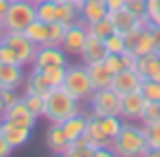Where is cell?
Listing matches in <instances>:
<instances>
[{
  "label": "cell",
  "mask_w": 160,
  "mask_h": 157,
  "mask_svg": "<svg viewBox=\"0 0 160 157\" xmlns=\"http://www.w3.org/2000/svg\"><path fill=\"white\" fill-rule=\"evenodd\" d=\"M80 113V101L61 84L54 87L45 94V115L42 117L50 124H61L64 120H68L71 115Z\"/></svg>",
  "instance_id": "obj_1"
},
{
  "label": "cell",
  "mask_w": 160,
  "mask_h": 157,
  "mask_svg": "<svg viewBox=\"0 0 160 157\" xmlns=\"http://www.w3.org/2000/svg\"><path fill=\"white\" fill-rule=\"evenodd\" d=\"M111 150L118 157H148V155H153L148 143H146L144 127H134L130 122L122 124V129H120L118 138L113 141Z\"/></svg>",
  "instance_id": "obj_2"
},
{
  "label": "cell",
  "mask_w": 160,
  "mask_h": 157,
  "mask_svg": "<svg viewBox=\"0 0 160 157\" xmlns=\"http://www.w3.org/2000/svg\"><path fill=\"white\" fill-rule=\"evenodd\" d=\"M35 21V5L31 0H17V2H10L5 17H2V26H5L7 33H24L31 24Z\"/></svg>",
  "instance_id": "obj_3"
},
{
  "label": "cell",
  "mask_w": 160,
  "mask_h": 157,
  "mask_svg": "<svg viewBox=\"0 0 160 157\" xmlns=\"http://www.w3.org/2000/svg\"><path fill=\"white\" fill-rule=\"evenodd\" d=\"M64 87L78 98L80 103H87V98L94 92V84L90 80L87 66H66V78H64Z\"/></svg>",
  "instance_id": "obj_4"
},
{
  "label": "cell",
  "mask_w": 160,
  "mask_h": 157,
  "mask_svg": "<svg viewBox=\"0 0 160 157\" xmlns=\"http://www.w3.org/2000/svg\"><path fill=\"white\" fill-rule=\"evenodd\" d=\"M90 106V117H101V115H120V94L111 87L94 89L92 96L87 98Z\"/></svg>",
  "instance_id": "obj_5"
},
{
  "label": "cell",
  "mask_w": 160,
  "mask_h": 157,
  "mask_svg": "<svg viewBox=\"0 0 160 157\" xmlns=\"http://www.w3.org/2000/svg\"><path fill=\"white\" fill-rule=\"evenodd\" d=\"M0 42L10 45V47L14 49V54H17V59H19L21 66H33V59H35V54H38V45L26 38V33H19V31L5 33V38L0 40Z\"/></svg>",
  "instance_id": "obj_6"
},
{
  "label": "cell",
  "mask_w": 160,
  "mask_h": 157,
  "mask_svg": "<svg viewBox=\"0 0 160 157\" xmlns=\"http://www.w3.org/2000/svg\"><path fill=\"white\" fill-rule=\"evenodd\" d=\"M90 35V26L85 21H75V24L66 26V33H64V40H61V49L71 56H80L82 47H85V40Z\"/></svg>",
  "instance_id": "obj_7"
},
{
  "label": "cell",
  "mask_w": 160,
  "mask_h": 157,
  "mask_svg": "<svg viewBox=\"0 0 160 157\" xmlns=\"http://www.w3.org/2000/svg\"><path fill=\"white\" fill-rule=\"evenodd\" d=\"M66 56L68 54L59 45H42V47H38V54L33 59V68L45 70V68H52V66H68Z\"/></svg>",
  "instance_id": "obj_8"
},
{
  "label": "cell",
  "mask_w": 160,
  "mask_h": 157,
  "mask_svg": "<svg viewBox=\"0 0 160 157\" xmlns=\"http://www.w3.org/2000/svg\"><path fill=\"white\" fill-rule=\"evenodd\" d=\"M125 42H127V49L134 56H144L148 52H153V31H151V26L134 28L132 33L125 35Z\"/></svg>",
  "instance_id": "obj_9"
},
{
  "label": "cell",
  "mask_w": 160,
  "mask_h": 157,
  "mask_svg": "<svg viewBox=\"0 0 160 157\" xmlns=\"http://www.w3.org/2000/svg\"><path fill=\"white\" fill-rule=\"evenodd\" d=\"M0 120H10V122L21 124V127H28V129H35V122H38V117H35V115L28 110L24 96H19L14 103H12V106H7Z\"/></svg>",
  "instance_id": "obj_10"
},
{
  "label": "cell",
  "mask_w": 160,
  "mask_h": 157,
  "mask_svg": "<svg viewBox=\"0 0 160 157\" xmlns=\"http://www.w3.org/2000/svg\"><path fill=\"white\" fill-rule=\"evenodd\" d=\"M141 87V75L137 73L134 68H122L113 75V82H111V89L118 92L120 96L122 94H130V92H139Z\"/></svg>",
  "instance_id": "obj_11"
},
{
  "label": "cell",
  "mask_w": 160,
  "mask_h": 157,
  "mask_svg": "<svg viewBox=\"0 0 160 157\" xmlns=\"http://www.w3.org/2000/svg\"><path fill=\"white\" fill-rule=\"evenodd\" d=\"M146 98L141 96V92H130L120 96V117L122 120H141Z\"/></svg>",
  "instance_id": "obj_12"
},
{
  "label": "cell",
  "mask_w": 160,
  "mask_h": 157,
  "mask_svg": "<svg viewBox=\"0 0 160 157\" xmlns=\"http://www.w3.org/2000/svg\"><path fill=\"white\" fill-rule=\"evenodd\" d=\"M0 129H2L7 143H10L14 150H17V148H24L26 143H28V138H31V131H33V129L21 127V124H14V122H10V120H0Z\"/></svg>",
  "instance_id": "obj_13"
},
{
  "label": "cell",
  "mask_w": 160,
  "mask_h": 157,
  "mask_svg": "<svg viewBox=\"0 0 160 157\" xmlns=\"http://www.w3.org/2000/svg\"><path fill=\"white\" fill-rule=\"evenodd\" d=\"M24 84V66L0 61V89H19Z\"/></svg>",
  "instance_id": "obj_14"
},
{
  "label": "cell",
  "mask_w": 160,
  "mask_h": 157,
  "mask_svg": "<svg viewBox=\"0 0 160 157\" xmlns=\"http://www.w3.org/2000/svg\"><path fill=\"white\" fill-rule=\"evenodd\" d=\"M111 21H113V33L122 35L125 38L127 33H132L134 28H144V26L139 24V17H134L132 12L127 10H118V12H108Z\"/></svg>",
  "instance_id": "obj_15"
},
{
  "label": "cell",
  "mask_w": 160,
  "mask_h": 157,
  "mask_svg": "<svg viewBox=\"0 0 160 157\" xmlns=\"http://www.w3.org/2000/svg\"><path fill=\"white\" fill-rule=\"evenodd\" d=\"M106 56V47H104V38H99V35L90 33L85 40V47H82V52H80V59H82V64H94V61H104Z\"/></svg>",
  "instance_id": "obj_16"
},
{
  "label": "cell",
  "mask_w": 160,
  "mask_h": 157,
  "mask_svg": "<svg viewBox=\"0 0 160 157\" xmlns=\"http://www.w3.org/2000/svg\"><path fill=\"white\" fill-rule=\"evenodd\" d=\"M87 122H90V117H87V115H82V110H80V113H75V115H71L68 120H64V122H61V129H64L68 143H71V141H78L80 136H85Z\"/></svg>",
  "instance_id": "obj_17"
},
{
  "label": "cell",
  "mask_w": 160,
  "mask_h": 157,
  "mask_svg": "<svg viewBox=\"0 0 160 157\" xmlns=\"http://www.w3.org/2000/svg\"><path fill=\"white\" fill-rule=\"evenodd\" d=\"M106 14H108L106 0H82V7H80V21H85L87 26H92L94 21L104 19Z\"/></svg>",
  "instance_id": "obj_18"
},
{
  "label": "cell",
  "mask_w": 160,
  "mask_h": 157,
  "mask_svg": "<svg viewBox=\"0 0 160 157\" xmlns=\"http://www.w3.org/2000/svg\"><path fill=\"white\" fill-rule=\"evenodd\" d=\"M87 73L90 80L94 84V89H106L113 82V70H108V66L104 61H94V64H87Z\"/></svg>",
  "instance_id": "obj_19"
},
{
  "label": "cell",
  "mask_w": 160,
  "mask_h": 157,
  "mask_svg": "<svg viewBox=\"0 0 160 157\" xmlns=\"http://www.w3.org/2000/svg\"><path fill=\"white\" fill-rule=\"evenodd\" d=\"M45 145L50 148V152H54V155H64V152H66V148H68V138H66L61 124H52V127L47 129Z\"/></svg>",
  "instance_id": "obj_20"
},
{
  "label": "cell",
  "mask_w": 160,
  "mask_h": 157,
  "mask_svg": "<svg viewBox=\"0 0 160 157\" xmlns=\"http://www.w3.org/2000/svg\"><path fill=\"white\" fill-rule=\"evenodd\" d=\"M26 89L24 92H33V94H42L45 96L50 89H54L52 87V82H50V78H47V73L45 70H38V68H33L28 73V78H26Z\"/></svg>",
  "instance_id": "obj_21"
},
{
  "label": "cell",
  "mask_w": 160,
  "mask_h": 157,
  "mask_svg": "<svg viewBox=\"0 0 160 157\" xmlns=\"http://www.w3.org/2000/svg\"><path fill=\"white\" fill-rule=\"evenodd\" d=\"M80 7L82 0H66V2H57V21L71 26L80 19Z\"/></svg>",
  "instance_id": "obj_22"
},
{
  "label": "cell",
  "mask_w": 160,
  "mask_h": 157,
  "mask_svg": "<svg viewBox=\"0 0 160 157\" xmlns=\"http://www.w3.org/2000/svg\"><path fill=\"white\" fill-rule=\"evenodd\" d=\"M158 68H160V54H155V52H148V54H144V56H137V66H134V70L141 75V80H146V78H155Z\"/></svg>",
  "instance_id": "obj_23"
},
{
  "label": "cell",
  "mask_w": 160,
  "mask_h": 157,
  "mask_svg": "<svg viewBox=\"0 0 160 157\" xmlns=\"http://www.w3.org/2000/svg\"><path fill=\"white\" fill-rule=\"evenodd\" d=\"M24 33H26V38L33 40L38 47H42V45H50V24H45V21L35 19L33 24H31L28 28L24 31Z\"/></svg>",
  "instance_id": "obj_24"
},
{
  "label": "cell",
  "mask_w": 160,
  "mask_h": 157,
  "mask_svg": "<svg viewBox=\"0 0 160 157\" xmlns=\"http://www.w3.org/2000/svg\"><path fill=\"white\" fill-rule=\"evenodd\" d=\"M97 122H99L101 131H104L111 141H115V138H118L120 129H122V124H125L120 115H101V117H97Z\"/></svg>",
  "instance_id": "obj_25"
},
{
  "label": "cell",
  "mask_w": 160,
  "mask_h": 157,
  "mask_svg": "<svg viewBox=\"0 0 160 157\" xmlns=\"http://www.w3.org/2000/svg\"><path fill=\"white\" fill-rule=\"evenodd\" d=\"M35 19L45 21V24H54L57 21V2L54 0H42L35 5Z\"/></svg>",
  "instance_id": "obj_26"
},
{
  "label": "cell",
  "mask_w": 160,
  "mask_h": 157,
  "mask_svg": "<svg viewBox=\"0 0 160 157\" xmlns=\"http://www.w3.org/2000/svg\"><path fill=\"white\" fill-rule=\"evenodd\" d=\"M139 92H141V96H144L146 101H155V103H160V80H155V78H146V80H141Z\"/></svg>",
  "instance_id": "obj_27"
},
{
  "label": "cell",
  "mask_w": 160,
  "mask_h": 157,
  "mask_svg": "<svg viewBox=\"0 0 160 157\" xmlns=\"http://www.w3.org/2000/svg\"><path fill=\"white\" fill-rule=\"evenodd\" d=\"M24 101H26L28 110L35 115V117H42V115H45V96H42V94L24 92Z\"/></svg>",
  "instance_id": "obj_28"
},
{
  "label": "cell",
  "mask_w": 160,
  "mask_h": 157,
  "mask_svg": "<svg viewBox=\"0 0 160 157\" xmlns=\"http://www.w3.org/2000/svg\"><path fill=\"white\" fill-rule=\"evenodd\" d=\"M104 47H106V54H122V52H127L125 38L118 33H111L108 38H104Z\"/></svg>",
  "instance_id": "obj_29"
},
{
  "label": "cell",
  "mask_w": 160,
  "mask_h": 157,
  "mask_svg": "<svg viewBox=\"0 0 160 157\" xmlns=\"http://www.w3.org/2000/svg\"><path fill=\"white\" fill-rule=\"evenodd\" d=\"M144 134H146V143H148L151 152H158L160 150V122L153 124H144Z\"/></svg>",
  "instance_id": "obj_30"
},
{
  "label": "cell",
  "mask_w": 160,
  "mask_h": 157,
  "mask_svg": "<svg viewBox=\"0 0 160 157\" xmlns=\"http://www.w3.org/2000/svg\"><path fill=\"white\" fill-rule=\"evenodd\" d=\"M141 124H153V122H160V103L155 101H146L144 106V113H141Z\"/></svg>",
  "instance_id": "obj_31"
},
{
  "label": "cell",
  "mask_w": 160,
  "mask_h": 157,
  "mask_svg": "<svg viewBox=\"0 0 160 157\" xmlns=\"http://www.w3.org/2000/svg\"><path fill=\"white\" fill-rule=\"evenodd\" d=\"M90 33H94V35H99V38H108L111 33H113V21H111V17L106 14L104 19H99V21H94V24L90 26Z\"/></svg>",
  "instance_id": "obj_32"
},
{
  "label": "cell",
  "mask_w": 160,
  "mask_h": 157,
  "mask_svg": "<svg viewBox=\"0 0 160 157\" xmlns=\"http://www.w3.org/2000/svg\"><path fill=\"white\" fill-rule=\"evenodd\" d=\"M146 17L151 26H160V0H146Z\"/></svg>",
  "instance_id": "obj_33"
},
{
  "label": "cell",
  "mask_w": 160,
  "mask_h": 157,
  "mask_svg": "<svg viewBox=\"0 0 160 157\" xmlns=\"http://www.w3.org/2000/svg\"><path fill=\"white\" fill-rule=\"evenodd\" d=\"M64 33H66V24H61V21L50 24V45H59V47H61Z\"/></svg>",
  "instance_id": "obj_34"
},
{
  "label": "cell",
  "mask_w": 160,
  "mask_h": 157,
  "mask_svg": "<svg viewBox=\"0 0 160 157\" xmlns=\"http://www.w3.org/2000/svg\"><path fill=\"white\" fill-rule=\"evenodd\" d=\"M104 64L108 66V70H113V75L118 73V70L125 68V64H122V54H106L104 56Z\"/></svg>",
  "instance_id": "obj_35"
},
{
  "label": "cell",
  "mask_w": 160,
  "mask_h": 157,
  "mask_svg": "<svg viewBox=\"0 0 160 157\" xmlns=\"http://www.w3.org/2000/svg\"><path fill=\"white\" fill-rule=\"evenodd\" d=\"M125 10L132 12L134 17H144L146 14V0H125Z\"/></svg>",
  "instance_id": "obj_36"
},
{
  "label": "cell",
  "mask_w": 160,
  "mask_h": 157,
  "mask_svg": "<svg viewBox=\"0 0 160 157\" xmlns=\"http://www.w3.org/2000/svg\"><path fill=\"white\" fill-rule=\"evenodd\" d=\"M0 96H2V101H5V108L7 106H12V103L17 101V89H0Z\"/></svg>",
  "instance_id": "obj_37"
},
{
  "label": "cell",
  "mask_w": 160,
  "mask_h": 157,
  "mask_svg": "<svg viewBox=\"0 0 160 157\" xmlns=\"http://www.w3.org/2000/svg\"><path fill=\"white\" fill-rule=\"evenodd\" d=\"M12 152H14V148L7 143L5 134H2V129H0V157H7V155H12Z\"/></svg>",
  "instance_id": "obj_38"
},
{
  "label": "cell",
  "mask_w": 160,
  "mask_h": 157,
  "mask_svg": "<svg viewBox=\"0 0 160 157\" xmlns=\"http://www.w3.org/2000/svg\"><path fill=\"white\" fill-rule=\"evenodd\" d=\"M151 31H153V52L160 54V26H151Z\"/></svg>",
  "instance_id": "obj_39"
},
{
  "label": "cell",
  "mask_w": 160,
  "mask_h": 157,
  "mask_svg": "<svg viewBox=\"0 0 160 157\" xmlns=\"http://www.w3.org/2000/svg\"><path fill=\"white\" fill-rule=\"evenodd\" d=\"M106 7H108V12L125 10V0H106Z\"/></svg>",
  "instance_id": "obj_40"
},
{
  "label": "cell",
  "mask_w": 160,
  "mask_h": 157,
  "mask_svg": "<svg viewBox=\"0 0 160 157\" xmlns=\"http://www.w3.org/2000/svg\"><path fill=\"white\" fill-rule=\"evenodd\" d=\"M7 7H10V0H0V19H2V17H5Z\"/></svg>",
  "instance_id": "obj_41"
},
{
  "label": "cell",
  "mask_w": 160,
  "mask_h": 157,
  "mask_svg": "<svg viewBox=\"0 0 160 157\" xmlns=\"http://www.w3.org/2000/svg\"><path fill=\"white\" fill-rule=\"evenodd\" d=\"M5 33H7V31H5V26H2V19H0V40L5 38Z\"/></svg>",
  "instance_id": "obj_42"
},
{
  "label": "cell",
  "mask_w": 160,
  "mask_h": 157,
  "mask_svg": "<svg viewBox=\"0 0 160 157\" xmlns=\"http://www.w3.org/2000/svg\"><path fill=\"white\" fill-rule=\"evenodd\" d=\"M2 113H5V101H2V96H0V117H2Z\"/></svg>",
  "instance_id": "obj_43"
},
{
  "label": "cell",
  "mask_w": 160,
  "mask_h": 157,
  "mask_svg": "<svg viewBox=\"0 0 160 157\" xmlns=\"http://www.w3.org/2000/svg\"><path fill=\"white\" fill-rule=\"evenodd\" d=\"M31 2H33V5H38V2H42V0H31Z\"/></svg>",
  "instance_id": "obj_44"
},
{
  "label": "cell",
  "mask_w": 160,
  "mask_h": 157,
  "mask_svg": "<svg viewBox=\"0 0 160 157\" xmlns=\"http://www.w3.org/2000/svg\"><path fill=\"white\" fill-rule=\"evenodd\" d=\"M54 2H66V0H54Z\"/></svg>",
  "instance_id": "obj_45"
},
{
  "label": "cell",
  "mask_w": 160,
  "mask_h": 157,
  "mask_svg": "<svg viewBox=\"0 0 160 157\" xmlns=\"http://www.w3.org/2000/svg\"><path fill=\"white\" fill-rule=\"evenodd\" d=\"M10 2H17V0H10Z\"/></svg>",
  "instance_id": "obj_46"
}]
</instances>
